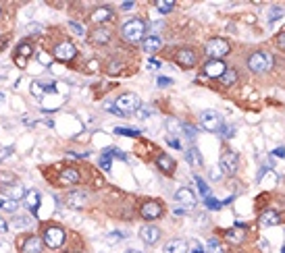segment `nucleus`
Instances as JSON below:
<instances>
[{"label": "nucleus", "instance_id": "f257e3e1", "mask_svg": "<svg viewBox=\"0 0 285 253\" xmlns=\"http://www.w3.org/2000/svg\"><path fill=\"white\" fill-rule=\"evenodd\" d=\"M273 64H275V58L271 52H266V50H254V52L246 58V66L256 75L269 73L273 69Z\"/></svg>", "mask_w": 285, "mask_h": 253}, {"label": "nucleus", "instance_id": "f03ea898", "mask_svg": "<svg viewBox=\"0 0 285 253\" xmlns=\"http://www.w3.org/2000/svg\"><path fill=\"white\" fill-rule=\"evenodd\" d=\"M146 29H148V23L144 19H131L127 23H123L121 27V38L129 44H136V42H142L144 36H146Z\"/></svg>", "mask_w": 285, "mask_h": 253}, {"label": "nucleus", "instance_id": "7ed1b4c3", "mask_svg": "<svg viewBox=\"0 0 285 253\" xmlns=\"http://www.w3.org/2000/svg\"><path fill=\"white\" fill-rule=\"evenodd\" d=\"M231 52V46L227 40L223 38H212L206 42L204 46V54L208 56V60H221L223 56H227Z\"/></svg>", "mask_w": 285, "mask_h": 253}, {"label": "nucleus", "instance_id": "20e7f679", "mask_svg": "<svg viewBox=\"0 0 285 253\" xmlns=\"http://www.w3.org/2000/svg\"><path fill=\"white\" fill-rule=\"evenodd\" d=\"M42 243L50 249H59L63 243H65V230L56 224H50V226H44L42 230Z\"/></svg>", "mask_w": 285, "mask_h": 253}, {"label": "nucleus", "instance_id": "39448f33", "mask_svg": "<svg viewBox=\"0 0 285 253\" xmlns=\"http://www.w3.org/2000/svg\"><path fill=\"white\" fill-rule=\"evenodd\" d=\"M200 125L206 131H221L223 129V116L216 110H202L200 112Z\"/></svg>", "mask_w": 285, "mask_h": 253}, {"label": "nucleus", "instance_id": "423d86ee", "mask_svg": "<svg viewBox=\"0 0 285 253\" xmlns=\"http://www.w3.org/2000/svg\"><path fill=\"white\" fill-rule=\"evenodd\" d=\"M115 106L121 114H127V112H138V108L142 106L140 98L136 94H123L115 100Z\"/></svg>", "mask_w": 285, "mask_h": 253}, {"label": "nucleus", "instance_id": "0eeeda50", "mask_svg": "<svg viewBox=\"0 0 285 253\" xmlns=\"http://www.w3.org/2000/svg\"><path fill=\"white\" fill-rule=\"evenodd\" d=\"M164 214V208H162V204L160 201H154V199H150V201H146V204L140 208V216L144 218V220H158V218Z\"/></svg>", "mask_w": 285, "mask_h": 253}, {"label": "nucleus", "instance_id": "6e6552de", "mask_svg": "<svg viewBox=\"0 0 285 253\" xmlns=\"http://www.w3.org/2000/svg\"><path fill=\"white\" fill-rule=\"evenodd\" d=\"M88 199H90V193L88 191H81V189H75V191H69L65 195V204L73 208V210H81L83 206H88Z\"/></svg>", "mask_w": 285, "mask_h": 253}, {"label": "nucleus", "instance_id": "1a4fd4ad", "mask_svg": "<svg viewBox=\"0 0 285 253\" xmlns=\"http://www.w3.org/2000/svg\"><path fill=\"white\" fill-rule=\"evenodd\" d=\"M175 62L179 66H183V69H192V66H196L198 62V54L194 48H179L177 54H175Z\"/></svg>", "mask_w": 285, "mask_h": 253}, {"label": "nucleus", "instance_id": "9d476101", "mask_svg": "<svg viewBox=\"0 0 285 253\" xmlns=\"http://www.w3.org/2000/svg\"><path fill=\"white\" fill-rule=\"evenodd\" d=\"M238 154H233V151H225V154L221 156V162H219V168L223 175H236L238 173Z\"/></svg>", "mask_w": 285, "mask_h": 253}, {"label": "nucleus", "instance_id": "9b49d317", "mask_svg": "<svg viewBox=\"0 0 285 253\" xmlns=\"http://www.w3.org/2000/svg\"><path fill=\"white\" fill-rule=\"evenodd\" d=\"M52 54H54V58H56V60L67 62V60H73V58H75L77 50H75V46H73L71 42H61V44L52 50Z\"/></svg>", "mask_w": 285, "mask_h": 253}, {"label": "nucleus", "instance_id": "f8f14e48", "mask_svg": "<svg viewBox=\"0 0 285 253\" xmlns=\"http://www.w3.org/2000/svg\"><path fill=\"white\" fill-rule=\"evenodd\" d=\"M140 239L146 243V245H154L158 239H160V228L154 226V224H144L140 228Z\"/></svg>", "mask_w": 285, "mask_h": 253}, {"label": "nucleus", "instance_id": "ddd939ff", "mask_svg": "<svg viewBox=\"0 0 285 253\" xmlns=\"http://www.w3.org/2000/svg\"><path fill=\"white\" fill-rule=\"evenodd\" d=\"M204 75L206 77H210V79H219L225 71H227V64L223 62V60H208L206 64H204Z\"/></svg>", "mask_w": 285, "mask_h": 253}, {"label": "nucleus", "instance_id": "4468645a", "mask_svg": "<svg viewBox=\"0 0 285 253\" xmlns=\"http://www.w3.org/2000/svg\"><path fill=\"white\" fill-rule=\"evenodd\" d=\"M110 38H112V31L106 29V27H102V25L96 27V29L90 33V40H92V44H96V46H104V44H108Z\"/></svg>", "mask_w": 285, "mask_h": 253}, {"label": "nucleus", "instance_id": "2eb2a0df", "mask_svg": "<svg viewBox=\"0 0 285 253\" xmlns=\"http://www.w3.org/2000/svg\"><path fill=\"white\" fill-rule=\"evenodd\" d=\"M0 193H5L9 199L19 201V199H23L25 189H23L21 183H13V185H3V187H0Z\"/></svg>", "mask_w": 285, "mask_h": 253}, {"label": "nucleus", "instance_id": "dca6fc26", "mask_svg": "<svg viewBox=\"0 0 285 253\" xmlns=\"http://www.w3.org/2000/svg\"><path fill=\"white\" fill-rule=\"evenodd\" d=\"M175 199L179 201V204L186 206V208L196 206V195H194V191H192L190 187H181V189L175 193Z\"/></svg>", "mask_w": 285, "mask_h": 253}, {"label": "nucleus", "instance_id": "f3484780", "mask_svg": "<svg viewBox=\"0 0 285 253\" xmlns=\"http://www.w3.org/2000/svg\"><path fill=\"white\" fill-rule=\"evenodd\" d=\"M23 204H25V208H27L29 212H36V210L40 208V191H38V189H29V191H25V195H23Z\"/></svg>", "mask_w": 285, "mask_h": 253}, {"label": "nucleus", "instance_id": "a211bd4d", "mask_svg": "<svg viewBox=\"0 0 285 253\" xmlns=\"http://www.w3.org/2000/svg\"><path fill=\"white\" fill-rule=\"evenodd\" d=\"M156 166H158V171L164 173V175H173L175 173V160L171 156H166V154H160L156 158Z\"/></svg>", "mask_w": 285, "mask_h": 253}, {"label": "nucleus", "instance_id": "6ab92c4d", "mask_svg": "<svg viewBox=\"0 0 285 253\" xmlns=\"http://www.w3.org/2000/svg\"><path fill=\"white\" fill-rule=\"evenodd\" d=\"M160 48H162V40L158 36H150V38H144L142 40V50H144V52H148V54L158 52Z\"/></svg>", "mask_w": 285, "mask_h": 253}, {"label": "nucleus", "instance_id": "aec40b11", "mask_svg": "<svg viewBox=\"0 0 285 253\" xmlns=\"http://www.w3.org/2000/svg\"><path fill=\"white\" fill-rule=\"evenodd\" d=\"M112 15H115V11H112L110 7H100V9H96V11L92 13V21L102 25V23H106V21L112 19Z\"/></svg>", "mask_w": 285, "mask_h": 253}, {"label": "nucleus", "instance_id": "412c9836", "mask_svg": "<svg viewBox=\"0 0 285 253\" xmlns=\"http://www.w3.org/2000/svg\"><path fill=\"white\" fill-rule=\"evenodd\" d=\"M260 222H262L264 226H277V224L283 222V216H281L277 210H266V212H262V216H260Z\"/></svg>", "mask_w": 285, "mask_h": 253}, {"label": "nucleus", "instance_id": "4be33fe9", "mask_svg": "<svg viewBox=\"0 0 285 253\" xmlns=\"http://www.w3.org/2000/svg\"><path fill=\"white\" fill-rule=\"evenodd\" d=\"M238 79H240L238 71L231 69V66H227V71L219 77V83H221V86H225V88H231V86H236V83H238Z\"/></svg>", "mask_w": 285, "mask_h": 253}, {"label": "nucleus", "instance_id": "5701e85b", "mask_svg": "<svg viewBox=\"0 0 285 253\" xmlns=\"http://www.w3.org/2000/svg\"><path fill=\"white\" fill-rule=\"evenodd\" d=\"M61 185H77L79 183V173L75 171V168H65V171L61 173L59 177Z\"/></svg>", "mask_w": 285, "mask_h": 253}, {"label": "nucleus", "instance_id": "b1692460", "mask_svg": "<svg viewBox=\"0 0 285 253\" xmlns=\"http://www.w3.org/2000/svg\"><path fill=\"white\" fill-rule=\"evenodd\" d=\"M164 253H188V243L181 239H173L164 245Z\"/></svg>", "mask_w": 285, "mask_h": 253}, {"label": "nucleus", "instance_id": "393cba45", "mask_svg": "<svg viewBox=\"0 0 285 253\" xmlns=\"http://www.w3.org/2000/svg\"><path fill=\"white\" fill-rule=\"evenodd\" d=\"M42 239L40 237H29L23 243V253H42Z\"/></svg>", "mask_w": 285, "mask_h": 253}, {"label": "nucleus", "instance_id": "a878e982", "mask_svg": "<svg viewBox=\"0 0 285 253\" xmlns=\"http://www.w3.org/2000/svg\"><path fill=\"white\" fill-rule=\"evenodd\" d=\"M33 224V218L31 216H19L17 214L13 220H11V226H15L17 230H23V228H29Z\"/></svg>", "mask_w": 285, "mask_h": 253}, {"label": "nucleus", "instance_id": "bb28decb", "mask_svg": "<svg viewBox=\"0 0 285 253\" xmlns=\"http://www.w3.org/2000/svg\"><path fill=\"white\" fill-rule=\"evenodd\" d=\"M27 56H31V44H29V42H23V44L19 46V50H17V62H19L21 66H25Z\"/></svg>", "mask_w": 285, "mask_h": 253}, {"label": "nucleus", "instance_id": "cd10ccee", "mask_svg": "<svg viewBox=\"0 0 285 253\" xmlns=\"http://www.w3.org/2000/svg\"><path fill=\"white\" fill-rule=\"evenodd\" d=\"M186 160H188V164L194 166V168L202 166V156H200V151H198L196 147H190V149L186 151Z\"/></svg>", "mask_w": 285, "mask_h": 253}, {"label": "nucleus", "instance_id": "c85d7f7f", "mask_svg": "<svg viewBox=\"0 0 285 253\" xmlns=\"http://www.w3.org/2000/svg\"><path fill=\"white\" fill-rule=\"evenodd\" d=\"M17 210H19V201H15V199H3V204H0V212L15 214Z\"/></svg>", "mask_w": 285, "mask_h": 253}, {"label": "nucleus", "instance_id": "c756f323", "mask_svg": "<svg viewBox=\"0 0 285 253\" xmlns=\"http://www.w3.org/2000/svg\"><path fill=\"white\" fill-rule=\"evenodd\" d=\"M225 237H227L229 241H233V243H242L244 237H246V232H242L240 228H231V230L225 232Z\"/></svg>", "mask_w": 285, "mask_h": 253}, {"label": "nucleus", "instance_id": "7c9ffc66", "mask_svg": "<svg viewBox=\"0 0 285 253\" xmlns=\"http://www.w3.org/2000/svg\"><path fill=\"white\" fill-rule=\"evenodd\" d=\"M166 129L173 135H183V123H179L177 119H169L166 121Z\"/></svg>", "mask_w": 285, "mask_h": 253}, {"label": "nucleus", "instance_id": "2f4dec72", "mask_svg": "<svg viewBox=\"0 0 285 253\" xmlns=\"http://www.w3.org/2000/svg\"><path fill=\"white\" fill-rule=\"evenodd\" d=\"M206 253H225V249H223V245L216 241V239H210L208 241V247H206Z\"/></svg>", "mask_w": 285, "mask_h": 253}, {"label": "nucleus", "instance_id": "473e14b6", "mask_svg": "<svg viewBox=\"0 0 285 253\" xmlns=\"http://www.w3.org/2000/svg\"><path fill=\"white\" fill-rule=\"evenodd\" d=\"M196 183H198V189H200V193H202V197H204V199L212 197V195H210V187H208V185H206L202 179H200V177H196Z\"/></svg>", "mask_w": 285, "mask_h": 253}, {"label": "nucleus", "instance_id": "72a5a7b5", "mask_svg": "<svg viewBox=\"0 0 285 253\" xmlns=\"http://www.w3.org/2000/svg\"><path fill=\"white\" fill-rule=\"evenodd\" d=\"M115 133L117 135H125V137H138V135H140L138 129H123V127H117Z\"/></svg>", "mask_w": 285, "mask_h": 253}, {"label": "nucleus", "instance_id": "f704fd0d", "mask_svg": "<svg viewBox=\"0 0 285 253\" xmlns=\"http://www.w3.org/2000/svg\"><path fill=\"white\" fill-rule=\"evenodd\" d=\"M156 9H158L160 13H171V11L175 9V5H173V3H156Z\"/></svg>", "mask_w": 285, "mask_h": 253}, {"label": "nucleus", "instance_id": "c9c22d12", "mask_svg": "<svg viewBox=\"0 0 285 253\" xmlns=\"http://www.w3.org/2000/svg\"><path fill=\"white\" fill-rule=\"evenodd\" d=\"M150 114H152V108H148V106H140L138 108V119H148Z\"/></svg>", "mask_w": 285, "mask_h": 253}, {"label": "nucleus", "instance_id": "e433bc0d", "mask_svg": "<svg viewBox=\"0 0 285 253\" xmlns=\"http://www.w3.org/2000/svg\"><path fill=\"white\" fill-rule=\"evenodd\" d=\"M183 133H186L188 139H196V129L192 125H183Z\"/></svg>", "mask_w": 285, "mask_h": 253}, {"label": "nucleus", "instance_id": "4c0bfd02", "mask_svg": "<svg viewBox=\"0 0 285 253\" xmlns=\"http://www.w3.org/2000/svg\"><path fill=\"white\" fill-rule=\"evenodd\" d=\"M100 166H102V171H110V158H108V154L104 151V156H102V160H100Z\"/></svg>", "mask_w": 285, "mask_h": 253}, {"label": "nucleus", "instance_id": "58836bf2", "mask_svg": "<svg viewBox=\"0 0 285 253\" xmlns=\"http://www.w3.org/2000/svg\"><path fill=\"white\" fill-rule=\"evenodd\" d=\"M158 88H169L171 86V83H173V79L171 77H158Z\"/></svg>", "mask_w": 285, "mask_h": 253}, {"label": "nucleus", "instance_id": "ea45409f", "mask_svg": "<svg viewBox=\"0 0 285 253\" xmlns=\"http://www.w3.org/2000/svg\"><path fill=\"white\" fill-rule=\"evenodd\" d=\"M117 71H121V62L119 60H110V64H108V73H117Z\"/></svg>", "mask_w": 285, "mask_h": 253}, {"label": "nucleus", "instance_id": "a19ab883", "mask_svg": "<svg viewBox=\"0 0 285 253\" xmlns=\"http://www.w3.org/2000/svg\"><path fill=\"white\" fill-rule=\"evenodd\" d=\"M69 27H71V29H73V31L77 33V36H83V27H81L79 23H75V21H71V23H69Z\"/></svg>", "mask_w": 285, "mask_h": 253}, {"label": "nucleus", "instance_id": "79ce46f5", "mask_svg": "<svg viewBox=\"0 0 285 253\" xmlns=\"http://www.w3.org/2000/svg\"><path fill=\"white\" fill-rule=\"evenodd\" d=\"M206 206H208L210 210H219V208H221V204H219V201H214L212 197H208V199H206Z\"/></svg>", "mask_w": 285, "mask_h": 253}, {"label": "nucleus", "instance_id": "37998d69", "mask_svg": "<svg viewBox=\"0 0 285 253\" xmlns=\"http://www.w3.org/2000/svg\"><path fill=\"white\" fill-rule=\"evenodd\" d=\"M0 253H13V245L11 243H0Z\"/></svg>", "mask_w": 285, "mask_h": 253}, {"label": "nucleus", "instance_id": "c03bdc74", "mask_svg": "<svg viewBox=\"0 0 285 253\" xmlns=\"http://www.w3.org/2000/svg\"><path fill=\"white\" fill-rule=\"evenodd\" d=\"M233 133H236V129H233V127H225V129H223V137H225V139H231Z\"/></svg>", "mask_w": 285, "mask_h": 253}, {"label": "nucleus", "instance_id": "a18cd8bd", "mask_svg": "<svg viewBox=\"0 0 285 253\" xmlns=\"http://www.w3.org/2000/svg\"><path fill=\"white\" fill-rule=\"evenodd\" d=\"M104 108H106L108 112H112V114H117V116H121V112H119V110H117V106H115L112 102H106V104H104Z\"/></svg>", "mask_w": 285, "mask_h": 253}, {"label": "nucleus", "instance_id": "49530a36", "mask_svg": "<svg viewBox=\"0 0 285 253\" xmlns=\"http://www.w3.org/2000/svg\"><path fill=\"white\" fill-rule=\"evenodd\" d=\"M277 44H279V46L285 50V31H283V33H279V36H277Z\"/></svg>", "mask_w": 285, "mask_h": 253}, {"label": "nucleus", "instance_id": "de8ad7c7", "mask_svg": "<svg viewBox=\"0 0 285 253\" xmlns=\"http://www.w3.org/2000/svg\"><path fill=\"white\" fill-rule=\"evenodd\" d=\"M148 69H152V71L160 69V62H158V60H150V62H148Z\"/></svg>", "mask_w": 285, "mask_h": 253}, {"label": "nucleus", "instance_id": "09e8293b", "mask_svg": "<svg viewBox=\"0 0 285 253\" xmlns=\"http://www.w3.org/2000/svg\"><path fill=\"white\" fill-rule=\"evenodd\" d=\"M7 228H9V224L5 222V218L0 216V234H3V232H7Z\"/></svg>", "mask_w": 285, "mask_h": 253}, {"label": "nucleus", "instance_id": "8fccbe9b", "mask_svg": "<svg viewBox=\"0 0 285 253\" xmlns=\"http://www.w3.org/2000/svg\"><path fill=\"white\" fill-rule=\"evenodd\" d=\"M221 175H223V173H221V168H212V171H210V177H212V179H219Z\"/></svg>", "mask_w": 285, "mask_h": 253}, {"label": "nucleus", "instance_id": "3c124183", "mask_svg": "<svg viewBox=\"0 0 285 253\" xmlns=\"http://www.w3.org/2000/svg\"><path fill=\"white\" fill-rule=\"evenodd\" d=\"M275 156H283L285 158V147H277L275 149Z\"/></svg>", "mask_w": 285, "mask_h": 253}, {"label": "nucleus", "instance_id": "603ef678", "mask_svg": "<svg viewBox=\"0 0 285 253\" xmlns=\"http://www.w3.org/2000/svg\"><path fill=\"white\" fill-rule=\"evenodd\" d=\"M127 253H142V251H136V249H131V251H127Z\"/></svg>", "mask_w": 285, "mask_h": 253}, {"label": "nucleus", "instance_id": "864d4df0", "mask_svg": "<svg viewBox=\"0 0 285 253\" xmlns=\"http://www.w3.org/2000/svg\"><path fill=\"white\" fill-rule=\"evenodd\" d=\"M0 19H3V9H0Z\"/></svg>", "mask_w": 285, "mask_h": 253}, {"label": "nucleus", "instance_id": "5fc2aeb1", "mask_svg": "<svg viewBox=\"0 0 285 253\" xmlns=\"http://www.w3.org/2000/svg\"><path fill=\"white\" fill-rule=\"evenodd\" d=\"M0 204H3V199H0Z\"/></svg>", "mask_w": 285, "mask_h": 253}]
</instances>
